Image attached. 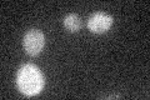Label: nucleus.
I'll return each instance as SVG.
<instances>
[{"instance_id":"obj_1","label":"nucleus","mask_w":150,"mask_h":100,"mask_svg":"<svg viewBox=\"0 0 150 100\" xmlns=\"http://www.w3.org/2000/svg\"><path fill=\"white\" fill-rule=\"evenodd\" d=\"M44 77L34 64H25L18 70L16 87L26 96L39 94L44 88Z\"/></svg>"},{"instance_id":"obj_3","label":"nucleus","mask_w":150,"mask_h":100,"mask_svg":"<svg viewBox=\"0 0 150 100\" xmlns=\"http://www.w3.org/2000/svg\"><path fill=\"white\" fill-rule=\"evenodd\" d=\"M112 25V18L106 13L98 11L94 13L88 19V29L95 34L106 33Z\"/></svg>"},{"instance_id":"obj_4","label":"nucleus","mask_w":150,"mask_h":100,"mask_svg":"<svg viewBox=\"0 0 150 100\" xmlns=\"http://www.w3.org/2000/svg\"><path fill=\"white\" fill-rule=\"evenodd\" d=\"M63 24H64L65 29L69 30L70 33H78L81 29V19L76 14H68L64 18Z\"/></svg>"},{"instance_id":"obj_2","label":"nucleus","mask_w":150,"mask_h":100,"mask_svg":"<svg viewBox=\"0 0 150 100\" xmlns=\"http://www.w3.org/2000/svg\"><path fill=\"white\" fill-rule=\"evenodd\" d=\"M45 45V35L39 29H30L26 31L23 39V46L25 51L31 56H36L40 54Z\"/></svg>"}]
</instances>
